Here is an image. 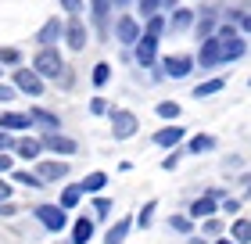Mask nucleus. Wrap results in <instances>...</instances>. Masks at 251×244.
Here are the masks:
<instances>
[{"mask_svg":"<svg viewBox=\"0 0 251 244\" xmlns=\"http://www.w3.org/2000/svg\"><path fill=\"white\" fill-rule=\"evenodd\" d=\"M32 219H36L47 234H61V230L68 226V208H61V205H36L32 208Z\"/></svg>","mask_w":251,"mask_h":244,"instance_id":"nucleus-1","label":"nucleus"},{"mask_svg":"<svg viewBox=\"0 0 251 244\" xmlns=\"http://www.w3.org/2000/svg\"><path fill=\"white\" fill-rule=\"evenodd\" d=\"M32 68H36L43 79H58L65 72V57L58 54V47H40L36 57H32Z\"/></svg>","mask_w":251,"mask_h":244,"instance_id":"nucleus-2","label":"nucleus"},{"mask_svg":"<svg viewBox=\"0 0 251 244\" xmlns=\"http://www.w3.org/2000/svg\"><path fill=\"white\" fill-rule=\"evenodd\" d=\"M111 136L115 140H129V136H136V130H140V119H136L133 111H126V108H111Z\"/></svg>","mask_w":251,"mask_h":244,"instance_id":"nucleus-3","label":"nucleus"},{"mask_svg":"<svg viewBox=\"0 0 251 244\" xmlns=\"http://www.w3.org/2000/svg\"><path fill=\"white\" fill-rule=\"evenodd\" d=\"M15 86H18V94L40 97V94H43V76L36 72V68H25V65H18V68H15Z\"/></svg>","mask_w":251,"mask_h":244,"instance_id":"nucleus-4","label":"nucleus"},{"mask_svg":"<svg viewBox=\"0 0 251 244\" xmlns=\"http://www.w3.org/2000/svg\"><path fill=\"white\" fill-rule=\"evenodd\" d=\"M158 40H162V36H151V32H144V36L136 40L133 54H136V65H140V68H154L158 65Z\"/></svg>","mask_w":251,"mask_h":244,"instance_id":"nucleus-5","label":"nucleus"},{"mask_svg":"<svg viewBox=\"0 0 251 244\" xmlns=\"http://www.w3.org/2000/svg\"><path fill=\"white\" fill-rule=\"evenodd\" d=\"M194 65H198V57H190V54H169L162 61V72L169 79H187L194 72Z\"/></svg>","mask_w":251,"mask_h":244,"instance_id":"nucleus-6","label":"nucleus"},{"mask_svg":"<svg viewBox=\"0 0 251 244\" xmlns=\"http://www.w3.org/2000/svg\"><path fill=\"white\" fill-rule=\"evenodd\" d=\"M198 65H201V68H215V65H223V36H219V32H215V36H208V40H201Z\"/></svg>","mask_w":251,"mask_h":244,"instance_id":"nucleus-7","label":"nucleus"},{"mask_svg":"<svg viewBox=\"0 0 251 244\" xmlns=\"http://www.w3.org/2000/svg\"><path fill=\"white\" fill-rule=\"evenodd\" d=\"M40 140H43L47 151H54V155H61V158H68V155H75V151H79V144L72 140V136H65L61 130H47Z\"/></svg>","mask_w":251,"mask_h":244,"instance_id":"nucleus-8","label":"nucleus"},{"mask_svg":"<svg viewBox=\"0 0 251 244\" xmlns=\"http://www.w3.org/2000/svg\"><path fill=\"white\" fill-rule=\"evenodd\" d=\"M144 36V29H140V22H136L133 15H122L115 22V40L122 43V47H136V40Z\"/></svg>","mask_w":251,"mask_h":244,"instance_id":"nucleus-9","label":"nucleus"},{"mask_svg":"<svg viewBox=\"0 0 251 244\" xmlns=\"http://www.w3.org/2000/svg\"><path fill=\"white\" fill-rule=\"evenodd\" d=\"M219 208H223V201H219L215 194H201V197H194V201H190V208H187V212H190V219H194V223H201V219L215 216Z\"/></svg>","mask_w":251,"mask_h":244,"instance_id":"nucleus-10","label":"nucleus"},{"mask_svg":"<svg viewBox=\"0 0 251 244\" xmlns=\"http://www.w3.org/2000/svg\"><path fill=\"white\" fill-rule=\"evenodd\" d=\"M36 172L43 176V183H61V180H68V162H61V158H43L40 165H36Z\"/></svg>","mask_w":251,"mask_h":244,"instance_id":"nucleus-11","label":"nucleus"},{"mask_svg":"<svg viewBox=\"0 0 251 244\" xmlns=\"http://www.w3.org/2000/svg\"><path fill=\"white\" fill-rule=\"evenodd\" d=\"M65 43H68V51H83V47H86V26H83V18H79V15L68 18V26H65Z\"/></svg>","mask_w":251,"mask_h":244,"instance_id":"nucleus-12","label":"nucleus"},{"mask_svg":"<svg viewBox=\"0 0 251 244\" xmlns=\"http://www.w3.org/2000/svg\"><path fill=\"white\" fill-rule=\"evenodd\" d=\"M61 36H65V22L61 18H47V22H43V29L36 32V43H40V47H54Z\"/></svg>","mask_w":251,"mask_h":244,"instance_id":"nucleus-13","label":"nucleus"},{"mask_svg":"<svg viewBox=\"0 0 251 244\" xmlns=\"http://www.w3.org/2000/svg\"><path fill=\"white\" fill-rule=\"evenodd\" d=\"M0 126L4 130H11V133H22V130H32V115L29 111H0Z\"/></svg>","mask_w":251,"mask_h":244,"instance_id":"nucleus-14","label":"nucleus"},{"mask_svg":"<svg viewBox=\"0 0 251 244\" xmlns=\"http://www.w3.org/2000/svg\"><path fill=\"white\" fill-rule=\"evenodd\" d=\"M248 54V43L241 32H233V36H226L223 40V65H230V61H241V57Z\"/></svg>","mask_w":251,"mask_h":244,"instance_id":"nucleus-15","label":"nucleus"},{"mask_svg":"<svg viewBox=\"0 0 251 244\" xmlns=\"http://www.w3.org/2000/svg\"><path fill=\"white\" fill-rule=\"evenodd\" d=\"M43 151H47V147H43L40 136H18V144H15V155L25 158V162H36Z\"/></svg>","mask_w":251,"mask_h":244,"instance_id":"nucleus-16","label":"nucleus"},{"mask_svg":"<svg viewBox=\"0 0 251 244\" xmlns=\"http://www.w3.org/2000/svg\"><path fill=\"white\" fill-rule=\"evenodd\" d=\"M133 223H136V219H129V216H119L115 223L108 226V234H104V244H126V237H129Z\"/></svg>","mask_w":251,"mask_h":244,"instance_id":"nucleus-17","label":"nucleus"},{"mask_svg":"<svg viewBox=\"0 0 251 244\" xmlns=\"http://www.w3.org/2000/svg\"><path fill=\"white\" fill-rule=\"evenodd\" d=\"M94 241V216H79L72 223V241L68 244H90Z\"/></svg>","mask_w":251,"mask_h":244,"instance_id":"nucleus-18","label":"nucleus"},{"mask_svg":"<svg viewBox=\"0 0 251 244\" xmlns=\"http://www.w3.org/2000/svg\"><path fill=\"white\" fill-rule=\"evenodd\" d=\"M183 136H187V130L173 122V126H162V130L154 133V144H158V147H176L179 140H183Z\"/></svg>","mask_w":251,"mask_h":244,"instance_id":"nucleus-19","label":"nucleus"},{"mask_svg":"<svg viewBox=\"0 0 251 244\" xmlns=\"http://www.w3.org/2000/svg\"><path fill=\"white\" fill-rule=\"evenodd\" d=\"M11 180H15V183H22L25 190H40V187H47L40 172H29V169H15V172H11Z\"/></svg>","mask_w":251,"mask_h":244,"instance_id":"nucleus-20","label":"nucleus"},{"mask_svg":"<svg viewBox=\"0 0 251 244\" xmlns=\"http://www.w3.org/2000/svg\"><path fill=\"white\" fill-rule=\"evenodd\" d=\"M29 115H32V122H36L43 133H47V130H61V119L54 111H47V108H32Z\"/></svg>","mask_w":251,"mask_h":244,"instance_id":"nucleus-21","label":"nucleus"},{"mask_svg":"<svg viewBox=\"0 0 251 244\" xmlns=\"http://www.w3.org/2000/svg\"><path fill=\"white\" fill-rule=\"evenodd\" d=\"M187 151H190V155H208V151H215V136H212V133H198V136H190Z\"/></svg>","mask_w":251,"mask_h":244,"instance_id":"nucleus-22","label":"nucleus"},{"mask_svg":"<svg viewBox=\"0 0 251 244\" xmlns=\"http://www.w3.org/2000/svg\"><path fill=\"white\" fill-rule=\"evenodd\" d=\"M190 26H194V11H190V7H176L173 18H169V29H173V32H183V29H190Z\"/></svg>","mask_w":251,"mask_h":244,"instance_id":"nucleus-23","label":"nucleus"},{"mask_svg":"<svg viewBox=\"0 0 251 244\" xmlns=\"http://www.w3.org/2000/svg\"><path fill=\"white\" fill-rule=\"evenodd\" d=\"M79 187H83V194H100V190H104L108 187V172H90V176L83 180V183H79Z\"/></svg>","mask_w":251,"mask_h":244,"instance_id":"nucleus-24","label":"nucleus"},{"mask_svg":"<svg viewBox=\"0 0 251 244\" xmlns=\"http://www.w3.org/2000/svg\"><path fill=\"white\" fill-rule=\"evenodd\" d=\"M226 86V79H204V83H198V86H194V97H215V94H219V90Z\"/></svg>","mask_w":251,"mask_h":244,"instance_id":"nucleus-25","label":"nucleus"},{"mask_svg":"<svg viewBox=\"0 0 251 244\" xmlns=\"http://www.w3.org/2000/svg\"><path fill=\"white\" fill-rule=\"evenodd\" d=\"M230 237H233L237 244H251V219H233Z\"/></svg>","mask_w":251,"mask_h":244,"instance_id":"nucleus-26","label":"nucleus"},{"mask_svg":"<svg viewBox=\"0 0 251 244\" xmlns=\"http://www.w3.org/2000/svg\"><path fill=\"white\" fill-rule=\"evenodd\" d=\"M194 29H198V40H208V36H215V15L212 11H204V15L194 22Z\"/></svg>","mask_w":251,"mask_h":244,"instance_id":"nucleus-27","label":"nucleus"},{"mask_svg":"<svg viewBox=\"0 0 251 244\" xmlns=\"http://www.w3.org/2000/svg\"><path fill=\"white\" fill-rule=\"evenodd\" d=\"M79 201H83V187H79V183H68V187L61 190V201L58 205L61 208H75Z\"/></svg>","mask_w":251,"mask_h":244,"instance_id":"nucleus-28","label":"nucleus"},{"mask_svg":"<svg viewBox=\"0 0 251 244\" xmlns=\"http://www.w3.org/2000/svg\"><path fill=\"white\" fill-rule=\"evenodd\" d=\"M108 11H111V0H94V26L100 32L108 29Z\"/></svg>","mask_w":251,"mask_h":244,"instance_id":"nucleus-29","label":"nucleus"},{"mask_svg":"<svg viewBox=\"0 0 251 244\" xmlns=\"http://www.w3.org/2000/svg\"><path fill=\"white\" fill-rule=\"evenodd\" d=\"M90 208H94V219H108L111 216V197H104V194H94V201H90Z\"/></svg>","mask_w":251,"mask_h":244,"instance_id":"nucleus-30","label":"nucleus"},{"mask_svg":"<svg viewBox=\"0 0 251 244\" xmlns=\"http://www.w3.org/2000/svg\"><path fill=\"white\" fill-rule=\"evenodd\" d=\"M154 208H158V201H147L140 212H136V226H140V230H147V226L154 223Z\"/></svg>","mask_w":251,"mask_h":244,"instance_id":"nucleus-31","label":"nucleus"},{"mask_svg":"<svg viewBox=\"0 0 251 244\" xmlns=\"http://www.w3.org/2000/svg\"><path fill=\"white\" fill-rule=\"evenodd\" d=\"M169 230H176V234H190V230H194L190 212L187 216H169Z\"/></svg>","mask_w":251,"mask_h":244,"instance_id":"nucleus-32","label":"nucleus"},{"mask_svg":"<svg viewBox=\"0 0 251 244\" xmlns=\"http://www.w3.org/2000/svg\"><path fill=\"white\" fill-rule=\"evenodd\" d=\"M90 79H94V86H108L111 65H108V61H97V65H94V76H90Z\"/></svg>","mask_w":251,"mask_h":244,"instance_id":"nucleus-33","label":"nucleus"},{"mask_svg":"<svg viewBox=\"0 0 251 244\" xmlns=\"http://www.w3.org/2000/svg\"><path fill=\"white\" fill-rule=\"evenodd\" d=\"M158 119L176 122V119H179V104H176V101H162V104H158Z\"/></svg>","mask_w":251,"mask_h":244,"instance_id":"nucleus-34","label":"nucleus"},{"mask_svg":"<svg viewBox=\"0 0 251 244\" xmlns=\"http://www.w3.org/2000/svg\"><path fill=\"white\" fill-rule=\"evenodd\" d=\"M201 234H204V237H219V234H223V219H215V216L201 219Z\"/></svg>","mask_w":251,"mask_h":244,"instance_id":"nucleus-35","label":"nucleus"},{"mask_svg":"<svg viewBox=\"0 0 251 244\" xmlns=\"http://www.w3.org/2000/svg\"><path fill=\"white\" fill-rule=\"evenodd\" d=\"M0 65H22V51L18 47H0Z\"/></svg>","mask_w":251,"mask_h":244,"instance_id":"nucleus-36","label":"nucleus"},{"mask_svg":"<svg viewBox=\"0 0 251 244\" xmlns=\"http://www.w3.org/2000/svg\"><path fill=\"white\" fill-rule=\"evenodd\" d=\"M136 11H140L144 18H151V15L162 11V0H136Z\"/></svg>","mask_w":251,"mask_h":244,"instance_id":"nucleus-37","label":"nucleus"},{"mask_svg":"<svg viewBox=\"0 0 251 244\" xmlns=\"http://www.w3.org/2000/svg\"><path fill=\"white\" fill-rule=\"evenodd\" d=\"M90 111H94V115H111V104L104 97H94V101H90Z\"/></svg>","mask_w":251,"mask_h":244,"instance_id":"nucleus-38","label":"nucleus"},{"mask_svg":"<svg viewBox=\"0 0 251 244\" xmlns=\"http://www.w3.org/2000/svg\"><path fill=\"white\" fill-rule=\"evenodd\" d=\"M15 136H11V130H4V126H0V151H15Z\"/></svg>","mask_w":251,"mask_h":244,"instance_id":"nucleus-39","label":"nucleus"},{"mask_svg":"<svg viewBox=\"0 0 251 244\" xmlns=\"http://www.w3.org/2000/svg\"><path fill=\"white\" fill-rule=\"evenodd\" d=\"M7 172H15V158L7 151H0V176H7Z\"/></svg>","mask_w":251,"mask_h":244,"instance_id":"nucleus-40","label":"nucleus"},{"mask_svg":"<svg viewBox=\"0 0 251 244\" xmlns=\"http://www.w3.org/2000/svg\"><path fill=\"white\" fill-rule=\"evenodd\" d=\"M223 212L226 216H237V212H241V201H237V197H223Z\"/></svg>","mask_w":251,"mask_h":244,"instance_id":"nucleus-41","label":"nucleus"},{"mask_svg":"<svg viewBox=\"0 0 251 244\" xmlns=\"http://www.w3.org/2000/svg\"><path fill=\"white\" fill-rule=\"evenodd\" d=\"M15 94H18V86H7V83H0V104L15 101Z\"/></svg>","mask_w":251,"mask_h":244,"instance_id":"nucleus-42","label":"nucleus"},{"mask_svg":"<svg viewBox=\"0 0 251 244\" xmlns=\"http://www.w3.org/2000/svg\"><path fill=\"white\" fill-rule=\"evenodd\" d=\"M11 216H18V205L15 201H0V219H11Z\"/></svg>","mask_w":251,"mask_h":244,"instance_id":"nucleus-43","label":"nucleus"},{"mask_svg":"<svg viewBox=\"0 0 251 244\" xmlns=\"http://www.w3.org/2000/svg\"><path fill=\"white\" fill-rule=\"evenodd\" d=\"M176 165H179V155H176V151H173V155H165V158H162V169H165V172H173Z\"/></svg>","mask_w":251,"mask_h":244,"instance_id":"nucleus-44","label":"nucleus"},{"mask_svg":"<svg viewBox=\"0 0 251 244\" xmlns=\"http://www.w3.org/2000/svg\"><path fill=\"white\" fill-rule=\"evenodd\" d=\"M61 7L68 15H79V11H83V0H61Z\"/></svg>","mask_w":251,"mask_h":244,"instance_id":"nucleus-45","label":"nucleus"},{"mask_svg":"<svg viewBox=\"0 0 251 244\" xmlns=\"http://www.w3.org/2000/svg\"><path fill=\"white\" fill-rule=\"evenodd\" d=\"M0 201H11V183L0 176Z\"/></svg>","mask_w":251,"mask_h":244,"instance_id":"nucleus-46","label":"nucleus"},{"mask_svg":"<svg viewBox=\"0 0 251 244\" xmlns=\"http://www.w3.org/2000/svg\"><path fill=\"white\" fill-rule=\"evenodd\" d=\"M241 29H244V32H251V15H244V18H241Z\"/></svg>","mask_w":251,"mask_h":244,"instance_id":"nucleus-47","label":"nucleus"},{"mask_svg":"<svg viewBox=\"0 0 251 244\" xmlns=\"http://www.w3.org/2000/svg\"><path fill=\"white\" fill-rule=\"evenodd\" d=\"M241 183H244V194H248V197H251V172H248V176H244V180H241Z\"/></svg>","mask_w":251,"mask_h":244,"instance_id":"nucleus-48","label":"nucleus"},{"mask_svg":"<svg viewBox=\"0 0 251 244\" xmlns=\"http://www.w3.org/2000/svg\"><path fill=\"white\" fill-rule=\"evenodd\" d=\"M190 244H212V241H208V237L201 234V237H190Z\"/></svg>","mask_w":251,"mask_h":244,"instance_id":"nucleus-49","label":"nucleus"},{"mask_svg":"<svg viewBox=\"0 0 251 244\" xmlns=\"http://www.w3.org/2000/svg\"><path fill=\"white\" fill-rule=\"evenodd\" d=\"M212 244H237V241H233V237H215Z\"/></svg>","mask_w":251,"mask_h":244,"instance_id":"nucleus-50","label":"nucleus"},{"mask_svg":"<svg viewBox=\"0 0 251 244\" xmlns=\"http://www.w3.org/2000/svg\"><path fill=\"white\" fill-rule=\"evenodd\" d=\"M176 4L179 0H162V7H169V11H176Z\"/></svg>","mask_w":251,"mask_h":244,"instance_id":"nucleus-51","label":"nucleus"},{"mask_svg":"<svg viewBox=\"0 0 251 244\" xmlns=\"http://www.w3.org/2000/svg\"><path fill=\"white\" fill-rule=\"evenodd\" d=\"M115 4H129V0H115Z\"/></svg>","mask_w":251,"mask_h":244,"instance_id":"nucleus-52","label":"nucleus"},{"mask_svg":"<svg viewBox=\"0 0 251 244\" xmlns=\"http://www.w3.org/2000/svg\"><path fill=\"white\" fill-rule=\"evenodd\" d=\"M248 86H251V79H248Z\"/></svg>","mask_w":251,"mask_h":244,"instance_id":"nucleus-53","label":"nucleus"},{"mask_svg":"<svg viewBox=\"0 0 251 244\" xmlns=\"http://www.w3.org/2000/svg\"><path fill=\"white\" fill-rule=\"evenodd\" d=\"M0 68H4V65H0Z\"/></svg>","mask_w":251,"mask_h":244,"instance_id":"nucleus-54","label":"nucleus"}]
</instances>
